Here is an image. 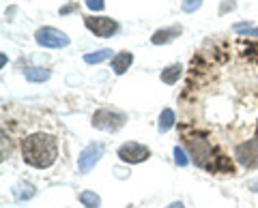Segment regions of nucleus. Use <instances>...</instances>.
Masks as SVG:
<instances>
[{"mask_svg":"<svg viewBox=\"0 0 258 208\" xmlns=\"http://www.w3.org/2000/svg\"><path fill=\"white\" fill-rule=\"evenodd\" d=\"M134 65V54L132 52H118L114 58H112V71H114L116 75H123L125 71H129V67Z\"/></svg>","mask_w":258,"mask_h":208,"instance_id":"9d476101","label":"nucleus"},{"mask_svg":"<svg viewBox=\"0 0 258 208\" xmlns=\"http://www.w3.org/2000/svg\"><path fill=\"white\" fill-rule=\"evenodd\" d=\"M103 144H88V146L80 153V157H78V170H80V174H88L93 170V167L99 163V159L103 157Z\"/></svg>","mask_w":258,"mask_h":208,"instance_id":"6e6552de","label":"nucleus"},{"mask_svg":"<svg viewBox=\"0 0 258 208\" xmlns=\"http://www.w3.org/2000/svg\"><path fill=\"white\" fill-rule=\"evenodd\" d=\"M232 30H235V33H239V35H245V37H258V28H254L252 24H235V26H232Z\"/></svg>","mask_w":258,"mask_h":208,"instance_id":"dca6fc26","label":"nucleus"},{"mask_svg":"<svg viewBox=\"0 0 258 208\" xmlns=\"http://www.w3.org/2000/svg\"><path fill=\"white\" fill-rule=\"evenodd\" d=\"M183 33V28L181 26H168V28H159V30H155L153 33V37H151V43L153 45H164V43H170V41H174L176 37H179Z\"/></svg>","mask_w":258,"mask_h":208,"instance_id":"1a4fd4ad","label":"nucleus"},{"mask_svg":"<svg viewBox=\"0 0 258 208\" xmlns=\"http://www.w3.org/2000/svg\"><path fill=\"white\" fill-rule=\"evenodd\" d=\"M179 133L185 142V148L189 150L191 161L198 167H203V170L211 172V174H226V176L235 174L232 159L226 153H222L196 125L183 123V125H179Z\"/></svg>","mask_w":258,"mask_h":208,"instance_id":"f257e3e1","label":"nucleus"},{"mask_svg":"<svg viewBox=\"0 0 258 208\" xmlns=\"http://www.w3.org/2000/svg\"><path fill=\"white\" fill-rule=\"evenodd\" d=\"M235 159L245 167V170H256L258 167V140L249 138L235 146Z\"/></svg>","mask_w":258,"mask_h":208,"instance_id":"423d86ee","label":"nucleus"},{"mask_svg":"<svg viewBox=\"0 0 258 208\" xmlns=\"http://www.w3.org/2000/svg\"><path fill=\"white\" fill-rule=\"evenodd\" d=\"M22 159L35 170H47L58 159V140L45 131H35L22 140Z\"/></svg>","mask_w":258,"mask_h":208,"instance_id":"f03ea898","label":"nucleus"},{"mask_svg":"<svg viewBox=\"0 0 258 208\" xmlns=\"http://www.w3.org/2000/svg\"><path fill=\"white\" fill-rule=\"evenodd\" d=\"M125 123H127V116L123 114V112L112 110V108H101L93 114V127L99 129V131H112L114 133Z\"/></svg>","mask_w":258,"mask_h":208,"instance_id":"7ed1b4c3","label":"nucleus"},{"mask_svg":"<svg viewBox=\"0 0 258 208\" xmlns=\"http://www.w3.org/2000/svg\"><path fill=\"white\" fill-rule=\"evenodd\" d=\"M108 58H112V50H97L91 54H84V62H88V65H99V62Z\"/></svg>","mask_w":258,"mask_h":208,"instance_id":"4468645a","label":"nucleus"},{"mask_svg":"<svg viewBox=\"0 0 258 208\" xmlns=\"http://www.w3.org/2000/svg\"><path fill=\"white\" fill-rule=\"evenodd\" d=\"M200 5H203V0H183L181 3V9L185 13H194L196 9H200Z\"/></svg>","mask_w":258,"mask_h":208,"instance_id":"f3484780","label":"nucleus"},{"mask_svg":"<svg viewBox=\"0 0 258 208\" xmlns=\"http://www.w3.org/2000/svg\"><path fill=\"white\" fill-rule=\"evenodd\" d=\"M84 26L99 39H110L112 35L118 33V22L112 18H103V15H86Z\"/></svg>","mask_w":258,"mask_h":208,"instance_id":"20e7f679","label":"nucleus"},{"mask_svg":"<svg viewBox=\"0 0 258 208\" xmlns=\"http://www.w3.org/2000/svg\"><path fill=\"white\" fill-rule=\"evenodd\" d=\"M35 41L37 45L41 47H50V50H60V47H67L69 45V37L62 33L58 28H52V26H43L35 33Z\"/></svg>","mask_w":258,"mask_h":208,"instance_id":"39448f33","label":"nucleus"},{"mask_svg":"<svg viewBox=\"0 0 258 208\" xmlns=\"http://www.w3.org/2000/svg\"><path fill=\"white\" fill-rule=\"evenodd\" d=\"M84 5L91 11H103L106 9V3H103V0H84Z\"/></svg>","mask_w":258,"mask_h":208,"instance_id":"a211bd4d","label":"nucleus"},{"mask_svg":"<svg viewBox=\"0 0 258 208\" xmlns=\"http://www.w3.org/2000/svg\"><path fill=\"white\" fill-rule=\"evenodd\" d=\"M24 75H26L28 82H45V79H50V69H43V67H30L24 71Z\"/></svg>","mask_w":258,"mask_h":208,"instance_id":"f8f14e48","label":"nucleus"},{"mask_svg":"<svg viewBox=\"0 0 258 208\" xmlns=\"http://www.w3.org/2000/svg\"><path fill=\"white\" fill-rule=\"evenodd\" d=\"M80 202H82L86 208H99L101 206V199L95 191H82V193H80Z\"/></svg>","mask_w":258,"mask_h":208,"instance_id":"2eb2a0df","label":"nucleus"},{"mask_svg":"<svg viewBox=\"0 0 258 208\" xmlns=\"http://www.w3.org/2000/svg\"><path fill=\"white\" fill-rule=\"evenodd\" d=\"M168 208H185V204H183V202H172Z\"/></svg>","mask_w":258,"mask_h":208,"instance_id":"412c9836","label":"nucleus"},{"mask_svg":"<svg viewBox=\"0 0 258 208\" xmlns=\"http://www.w3.org/2000/svg\"><path fill=\"white\" fill-rule=\"evenodd\" d=\"M118 159L123 163H142L147 161L151 157V150L144 146V144H138V142H125L123 146L118 148Z\"/></svg>","mask_w":258,"mask_h":208,"instance_id":"0eeeda50","label":"nucleus"},{"mask_svg":"<svg viewBox=\"0 0 258 208\" xmlns=\"http://www.w3.org/2000/svg\"><path fill=\"white\" fill-rule=\"evenodd\" d=\"M174 161H176V165H187V157H185V150L181 146L174 148Z\"/></svg>","mask_w":258,"mask_h":208,"instance_id":"6ab92c4d","label":"nucleus"},{"mask_svg":"<svg viewBox=\"0 0 258 208\" xmlns=\"http://www.w3.org/2000/svg\"><path fill=\"white\" fill-rule=\"evenodd\" d=\"M174 127V112L172 110H164L159 114V125H157V129L159 133H166V131H170Z\"/></svg>","mask_w":258,"mask_h":208,"instance_id":"ddd939ff","label":"nucleus"},{"mask_svg":"<svg viewBox=\"0 0 258 208\" xmlns=\"http://www.w3.org/2000/svg\"><path fill=\"white\" fill-rule=\"evenodd\" d=\"M235 7H237V5H235V0H224V5H222V9H220V11L226 13L228 9H235Z\"/></svg>","mask_w":258,"mask_h":208,"instance_id":"aec40b11","label":"nucleus"},{"mask_svg":"<svg viewBox=\"0 0 258 208\" xmlns=\"http://www.w3.org/2000/svg\"><path fill=\"white\" fill-rule=\"evenodd\" d=\"M183 75V67H181V62H174V65H168L164 71H161V82L164 84H176L181 79Z\"/></svg>","mask_w":258,"mask_h":208,"instance_id":"9b49d317","label":"nucleus"}]
</instances>
